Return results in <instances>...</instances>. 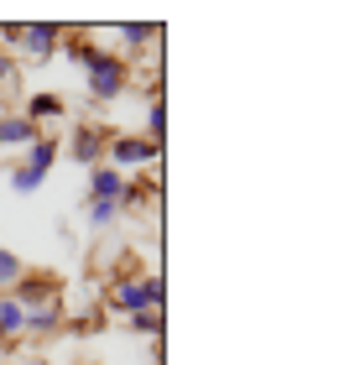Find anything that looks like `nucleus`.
Returning a JSON list of instances; mask_svg holds the SVG:
<instances>
[{"mask_svg": "<svg viewBox=\"0 0 339 365\" xmlns=\"http://www.w3.org/2000/svg\"><path fill=\"white\" fill-rule=\"evenodd\" d=\"M84 68V89H89V99L94 105H110V99H121L126 94V84H131V63L121 58V53H110V47H89V58L79 63Z\"/></svg>", "mask_w": 339, "mask_h": 365, "instance_id": "1", "label": "nucleus"}, {"mask_svg": "<svg viewBox=\"0 0 339 365\" xmlns=\"http://www.w3.org/2000/svg\"><path fill=\"white\" fill-rule=\"evenodd\" d=\"M167 303V282L162 272H136V277H115L110 282V308L115 313H151V308H162Z\"/></svg>", "mask_w": 339, "mask_h": 365, "instance_id": "2", "label": "nucleus"}, {"mask_svg": "<svg viewBox=\"0 0 339 365\" xmlns=\"http://www.w3.org/2000/svg\"><path fill=\"white\" fill-rule=\"evenodd\" d=\"M58 152H63V141L42 130V136L26 146V162H16V168H11V188H16V193H37L42 182H47V173H53Z\"/></svg>", "mask_w": 339, "mask_h": 365, "instance_id": "3", "label": "nucleus"}, {"mask_svg": "<svg viewBox=\"0 0 339 365\" xmlns=\"http://www.w3.org/2000/svg\"><path fill=\"white\" fill-rule=\"evenodd\" d=\"M105 162L115 173H141V168H157V162H162V146L146 141V136H136V130H115L110 146H105Z\"/></svg>", "mask_w": 339, "mask_h": 365, "instance_id": "4", "label": "nucleus"}, {"mask_svg": "<svg viewBox=\"0 0 339 365\" xmlns=\"http://www.w3.org/2000/svg\"><path fill=\"white\" fill-rule=\"evenodd\" d=\"M6 47H21L31 63H47L63 47V26L53 21H26V26H6Z\"/></svg>", "mask_w": 339, "mask_h": 365, "instance_id": "5", "label": "nucleus"}, {"mask_svg": "<svg viewBox=\"0 0 339 365\" xmlns=\"http://www.w3.org/2000/svg\"><path fill=\"white\" fill-rule=\"evenodd\" d=\"M105 146H110V130L99 120H74V130H68V157H74L79 168H99V162H105Z\"/></svg>", "mask_w": 339, "mask_h": 365, "instance_id": "6", "label": "nucleus"}, {"mask_svg": "<svg viewBox=\"0 0 339 365\" xmlns=\"http://www.w3.org/2000/svg\"><path fill=\"white\" fill-rule=\"evenodd\" d=\"M11 297H16L21 308H42V303H58V297H63V282L47 277V272H26V277L11 287Z\"/></svg>", "mask_w": 339, "mask_h": 365, "instance_id": "7", "label": "nucleus"}, {"mask_svg": "<svg viewBox=\"0 0 339 365\" xmlns=\"http://www.w3.org/2000/svg\"><path fill=\"white\" fill-rule=\"evenodd\" d=\"M63 329H68L63 297H58V303H42V308H26V329H21L26 339H53V334H63Z\"/></svg>", "mask_w": 339, "mask_h": 365, "instance_id": "8", "label": "nucleus"}, {"mask_svg": "<svg viewBox=\"0 0 339 365\" xmlns=\"http://www.w3.org/2000/svg\"><path fill=\"white\" fill-rule=\"evenodd\" d=\"M121 193H126V173H115L110 162H99V168H89V204H121Z\"/></svg>", "mask_w": 339, "mask_h": 365, "instance_id": "9", "label": "nucleus"}, {"mask_svg": "<svg viewBox=\"0 0 339 365\" xmlns=\"http://www.w3.org/2000/svg\"><path fill=\"white\" fill-rule=\"evenodd\" d=\"M37 136H42V130L31 125L26 115H16V110H11V115H0V152H26V146L37 141Z\"/></svg>", "mask_w": 339, "mask_h": 365, "instance_id": "10", "label": "nucleus"}, {"mask_svg": "<svg viewBox=\"0 0 339 365\" xmlns=\"http://www.w3.org/2000/svg\"><path fill=\"white\" fill-rule=\"evenodd\" d=\"M21 115H26V120L42 130L47 120H63V115H68V105H63V94L42 89V94H31V99H26V110H21Z\"/></svg>", "mask_w": 339, "mask_h": 365, "instance_id": "11", "label": "nucleus"}, {"mask_svg": "<svg viewBox=\"0 0 339 365\" xmlns=\"http://www.w3.org/2000/svg\"><path fill=\"white\" fill-rule=\"evenodd\" d=\"M115 37H121L131 53H146V47L162 42V26L157 21H131V26H115Z\"/></svg>", "mask_w": 339, "mask_h": 365, "instance_id": "12", "label": "nucleus"}, {"mask_svg": "<svg viewBox=\"0 0 339 365\" xmlns=\"http://www.w3.org/2000/svg\"><path fill=\"white\" fill-rule=\"evenodd\" d=\"M21 329H26V308L16 303L11 292H0V334H6V344L21 339Z\"/></svg>", "mask_w": 339, "mask_h": 365, "instance_id": "13", "label": "nucleus"}, {"mask_svg": "<svg viewBox=\"0 0 339 365\" xmlns=\"http://www.w3.org/2000/svg\"><path fill=\"white\" fill-rule=\"evenodd\" d=\"M162 130H167V99H162V94H151V105H146V130H141V136L162 146Z\"/></svg>", "mask_w": 339, "mask_h": 365, "instance_id": "14", "label": "nucleus"}, {"mask_svg": "<svg viewBox=\"0 0 339 365\" xmlns=\"http://www.w3.org/2000/svg\"><path fill=\"white\" fill-rule=\"evenodd\" d=\"M21 277H26V261L16 256V251H6V245H0V292H11Z\"/></svg>", "mask_w": 339, "mask_h": 365, "instance_id": "15", "label": "nucleus"}, {"mask_svg": "<svg viewBox=\"0 0 339 365\" xmlns=\"http://www.w3.org/2000/svg\"><path fill=\"white\" fill-rule=\"evenodd\" d=\"M162 329H167L162 308H151V313H131V334H151V339H162Z\"/></svg>", "mask_w": 339, "mask_h": 365, "instance_id": "16", "label": "nucleus"}, {"mask_svg": "<svg viewBox=\"0 0 339 365\" xmlns=\"http://www.w3.org/2000/svg\"><path fill=\"white\" fill-rule=\"evenodd\" d=\"M84 214H89L94 230H110L115 220H121V204H89V198H84Z\"/></svg>", "mask_w": 339, "mask_h": 365, "instance_id": "17", "label": "nucleus"}, {"mask_svg": "<svg viewBox=\"0 0 339 365\" xmlns=\"http://www.w3.org/2000/svg\"><path fill=\"white\" fill-rule=\"evenodd\" d=\"M146 198H151V182H141V178H126L121 209H146Z\"/></svg>", "mask_w": 339, "mask_h": 365, "instance_id": "18", "label": "nucleus"}, {"mask_svg": "<svg viewBox=\"0 0 339 365\" xmlns=\"http://www.w3.org/2000/svg\"><path fill=\"white\" fill-rule=\"evenodd\" d=\"M16 78H21V63H16V53H6V47H0V94H11Z\"/></svg>", "mask_w": 339, "mask_h": 365, "instance_id": "19", "label": "nucleus"}, {"mask_svg": "<svg viewBox=\"0 0 339 365\" xmlns=\"http://www.w3.org/2000/svg\"><path fill=\"white\" fill-rule=\"evenodd\" d=\"M0 344H6V334H0Z\"/></svg>", "mask_w": 339, "mask_h": 365, "instance_id": "20", "label": "nucleus"}]
</instances>
